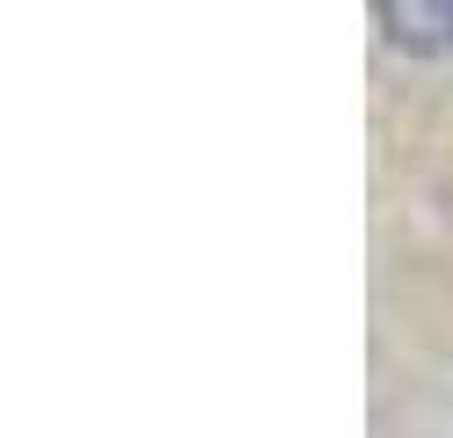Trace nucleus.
<instances>
[{"instance_id":"nucleus-1","label":"nucleus","mask_w":453,"mask_h":438,"mask_svg":"<svg viewBox=\"0 0 453 438\" xmlns=\"http://www.w3.org/2000/svg\"><path fill=\"white\" fill-rule=\"evenodd\" d=\"M373 51L403 81H446L453 73V0H365Z\"/></svg>"}]
</instances>
